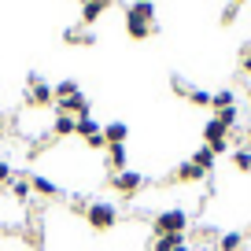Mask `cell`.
<instances>
[{"mask_svg": "<svg viewBox=\"0 0 251 251\" xmlns=\"http://www.w3.org/2000/svg\"><path fill=\"white\" fill-rule=\"evenodd\" d=\"M11 196H15V200L30 196V177H15V181H11Z\"/></svg>", "mask_w": 251, "mask_h": 251, "instance_id": "obj_21", "label": "cell"}, {"mask_svg": "<svg viewBox=\"0 0 251 251\" xmlns=\"http://www.w3.org/2000/svg\"><path fill=\"white\" fill-rule=\"evenodd\" d=\"M111 188H115V192H122V196H137V192L144 188V174L122 170V174H115V177H111Z\"/></svg>", "mask_w": 251, "mask_h": 251, "instance_id": "obj_4", "label": "cell"}, {"mask_svg": "<svg viewBox=\"0 0 251 251\" xmlns=\"http://www.w3.org/2000/svg\"><path fill=\"white\" fill-rule=\"evenodd\" d=\"M218 251H244V233H226L218 240Z\"/></svg>", "mask_w": 251, "mask_h": 251, "instance_id": "obj_18", "label": "cell"}, {"mask_svg": "<svg viewBox=\"0 0 251 251\" xmlns=\"http://www.w3.org/2000/svg\"><path fill=\"white\" fill-rule=\"evenodd\" d=\"M214 159H218V155H214V151L207 148V144H203V148H196V151H192V163H196L200 170H211V166H214Z\"/></svg>", "mask_w": 251, "mask_h": 251, "instance_id": "obj_17", "label": "cell"}, {"mask_svg": "<svg viewBox=\"0 0 251 251\" xmlns=\"http://www.w3.org/2000/svg\"><path fill=\"white\" fill-rule=\"evenodd\" d=\"M107 163H111L115 174L126 170V144H107Z\"/></svg>", "mask_w": 251, "mask_h": 251, "instance_id": "obj_13", "label": "cell"}, {"mask_svg": "<svg viewBox=\"0 0 251 251\" xmlns=\"http://www.w3.org/2000/svg\"><path fill=\"white\" fill-rule=\"evenodd\" d=\"M126 137H129L126 122H107V126H103V141H107V144H126Z\"/></svg>", "mask_w": 251, "mask_h": 251, "instance_id": "obj_12", "label": "cell"}, {"mask_svg": "<svg viewBox=\"0 0 251 251\" xmlns=\"http://www.w3.org/2000/svg\"><path fill=\"white\" fill-rule=\"evenodd\" d=\"M100 15H103V8L96 4V0H85V4H81V26H93Z\"/></svg>", "mask_w": 251, "mask_h": 251, "instance_id": "obj_16", "label": "cell"}, {"mask_svg": "<svg viewBox=\"0 0 251 251\" xmlns=\"http://www.w3.org/2000/svg\"><path fill=\"white\" fill-rule=\"evenodd\" d=\"M203 177H207V170H200L192 159H188V163H181L177 170H174V181H185V185H192V181H203Z\"/></svg>", "mask_w": 251, "mask_h": 251, "instance_id": "obj_8", "label": "cell"}, {"mask_svg": "<svg viewBox=\"0 0 251 251\" xmlns=\"http://www.w3.org/2000/svg\"><path fill=\"white\" fill-rule=\"evenodd\" d=\"M4 129H8V118H4V115H0V137H4Z\"/></svg>", "mask_w": 251, "mask_h": 251, "instance_id": "obj_29", "label": "cell"}, {"mask_svg": "<svg viewBox=\"0 0 251 251\" xmlns=\"http://www.w3.org/2000/svg\"><path fill=\"white\" fill-rule=\"evenodd\" d=\"M236 11H240V8H236V4H229V8H226V11H222V23H226V26H229V23H233V19H236Z\"/></svg>", "mask_w": 251, "mask_h": 251, "instance_id": "obj_26", "label": "cell"}, {"mask_svg": "<svg viewBox=\"0 0 251 251\" xmlns=\"http://www.w3.org/2000/svg\"><path fill=\"white\" fill-rule=\"evenodd\" d=\"M244 93H248V103H251V89H244Z\"/></svg>", "mask_w": 251, "mask_h": 251, "instance_id": "obj_32", "label": "cell"}, {"mask_svg": "<svg viewBox=\"0 0 251 251\" xmlns=\"http://www.w3.org/2000/svg\"><path fill=\"white\" fill-rule=\"evenodd\" d=\"M63 41H67V45H93V33H89V30H81V26H74V30H67V33H63Z\"/></svg>", "mask_w": 251, "mask_h": 251, "instance_id": "obj_15", "label": "cell"}, {"mask_svg": "<svg viewBox=\"0 0 251 251\" xmlns=\"http://www.w3.org/2000/svg\"><path fill=\"white\" fill-rule=\"evenodd\" d=\"M248 141H251V126H248Z\"/></svg>", "mask_w": 251, "mask_h": 251, "instance_id": "obj_34", "label": "cell"}, {"mask_svg": "<svg viewBox=\"0 0 251 251\" xmlns=\"http://www.w3.org/2000/svg\"><path fill=\"white\" fill-rule=\"evenodd\" d=\"M207 148H211L214 155H226V151H229V141H214V144H207Z\"/></svg>", "mask_w": 251, "mask_h": 251, "instance_id": "obj_27", "label": "cell"}, {"mask_svg": "<svg viewBox=\"0 0 251 251\" xmlns=\"http://www.w3.org/2000/svg\"><path fill=\"white\" fill-rule=\"evenodd\" d=\"M185 229H188V214L181 207L155 214V236H185Z\"/></svg>", "mask_w": 251, "mask_h": 251, "instance_id": "obj_1", "label": "cell"}, {"mask_svg": "<svg viewBox=\"0 0 251 251\" xmlns=\"http://www.w3.org/2000/svg\"><path fill=\"white\" fill-rule=\"evenodd\" d=\"M85 222H89V229H96V233H107V229L118 226V207L115 203H89Z\"/></svg>", "mask_w": 251, "mask_h": 251, "instance_id": "obj_2", "label": "cell"}, {"mask_svg": "<svg viewBox=\"0 0 251 251\" xmlns=\"http://www.w3.org/2000/svg\"><path fill=\"white\" fill-rule=\"evenodd\" d=\"M55 115H71V118H85L89 115V96L81 93H74V96H67V100H59L55 103Z\"/></svg>", "mask_w": 251, "mask_h": 251, "instance_id": "obj_6", "label": "cell"}, {"mask_svg": "<svg viewBox=\"0 0 251 251\" xmlns=\"http://www.w3.org/2000/svg\"><path fill=\"white\" fill-rule=\"evenodd\" d=\"M74 129H78V118H71V115H55L52 137H74Z\"/></svg>", "mask_w": 251, "mask_h": 251, "instance_id": "obj_10", "label": "cell"}, {"mask_svg": "<svg viewBox=\"0 0 251 251\" xmlns=\"http://www.w3.org/2000/svg\"><path fill=\"white\" fill-rule=\"evenodd\" d=\"M89 144V148H107V141H103V133L100 137H93V141H85Z\"/></svg>", "mask_w": 251, "mask_h": 251, "instance_id": "obj_28", "label": "cell"}, {"mask_svg": "<svg viewBox=\"0 0 251 251\" xmlns=\"http://www.w3.org/2000/svg\"><path fill=\"white\" fill-rule=\"evenodd\" d=\"M151 30H155V26H151V19H144L141 11L129 4V11H126V33H129L133 41H144V37H151Z\"/></svg>", "mask_w": 251, "mask_h": 251, "instance_id": "obj_3", "label": "cell"}, {"mask_svg": "<svg viewBox=\"0 0 251 251\" xmlns=\"http://www.w3.org/2000/svg\"><path fill=\"white\" fill-rule=\"evenodd\" d=\"M15 181V174H11V166L8 163H0V185H11Z\"/></svg>", "mask_w": 251, "mask_h": 251, "instance_id": "obj_25", "label": "cell"}, {"mask_svg": "<svg viewBox=\"0 0 251 251\" xmlns=\"http://www.w3.org/2000/svg\"><path fill=\"white\" fill-rule=\"evenodd\" d=\"M240 71L251 74V45H244V52H240Z\"/></svg>", "mask_w": 251, "mask_h": 251, "instance_id": "obj_23", "label": "cell"}, {"mask_svg": "<svg viewBox=\"0 0 251 251\" xmlns=\"http://www.w3.org/2000/svg\"><path fill=\"white\" fill-rule=\"evenodd\" d=\"M233 4H248V0H233Z\"/></svg>", "mask_w": 251, "mask_h": 251, "instance_id": "obj_33", "label": "cell"}, {"mask_svg": "<svg viewBox=\"0 0 251 251\" xmlns=\"http://www.w3.org/2000/svg\"><path fill=\"white\" fill-rule=\"evenodd\" d=\"M30 188L41 192V196H59V185H55L52 177H30Z\"/></svg>", "mask_w": 251, "mask_h": 251, "instance_id": "obj_14", "label": "cell"}, {"mask_svg": "<svg viewBox=\"0 0 251 251\" xmlns=\"http://www.w3.org/2000/svg\"><path fill=\"white\" fill-rule=\"evenodd\" d=\"M233 166L248 174V170H251V151H248V148H236V151H233Z\"/></svg>", "mask_w": 251, "mask_h": 251, "instance_id": "obj_20", "label": "cell"}, {"mask_svg": "<svg viewBox=\"0 0 251 251\" xmlns=\"http://www.w3.org/2000/svg\"><path fill=\"white\" fill-rule=\"evenodd\" d=\"M174 251H188V244H185V240H181V244H177V248H174Z\"/></svg>", "mask_w": 251, "mask_h": 251, "instance_id": "obj_31", "label": "cell"}, {"mask_svg": "<svg viewBox=\"0 0 251 251\" xmlns=\"http://www.w3.org/2000/svg\"><path fill=\"white\" fill-rule=\"evenodd\" d=\"M74 133H78L81 141H93V137H100L103 129H100V122H96L93 115H85V118H78V129H74Z\"/></svg>", "mask_w": 251, "mask_h": 251, "instance_id": "obj_11", "label": "cell"}, {"mask_svg": "<svg viewBox=\"0 0 251 251\" xmlns=\"http://www.w3.org/2000/svg\"><path fill=\"white\" fill-rule=\"evenodd\" d=\"M30 96H26V103H30V107H52V85H45V81H41V74H30Z\"/></svg>", "mask_w": 251, "mask_h": 251, "instance_id": "obj_5", "label": "cell"}, {"mask_svg": "<svg viewBox=\"0 0 251 251\" xmlns=\"http://www.w3.org/2000/svg\"><path fill=\"white\" fill-rule=\"evenodd\" d=\"M74 93H78V81H74V78H67V81H59V85H55V89H52V96H55V103H59V100H67V96H74Z\"/></svg>", "mask_w": 251, "mask_h": 251, "instance_id": "obj_19", "label": "cell"}, {"mask_svg": "<svg viewBox=\"0 0 251 251\" xmlns=\"http://www.w3.org/2000/svg\"><path fill=\"white\" fill-rule=\"evenodd\" d=\"M211 107H214V115L236 107V93H233V89H218V93H211Z\"/></svg>", "mask_w": 251, "mask_h": 251, "instance_id": "obj_9", "label": "cell"}, {"mask_svg": "<svg viewBox=\"0 0 251 251\" xmlns=\"http://www.w3.org/2000/svg\"><path fill=\"white\" fill-rule=\"evenodd\" d=\"M96 4H100V8H103V11H107V8H111V4H115V0H96Z\"/></svg>", "mask_w": 251, "mask_h": 251, "instance_id": "obj_30", "label": "cell"}, {"mask_svg": "<svg viewBox=\"0 0 251 251\" xmlns=\"http://www.w3.org/2000/svg\"><path fill=\"white\" fill-rule=\"evenodd\" d=\"M218 118L229 126V129H233V126H236V107H229V111H218Z\"/></svg>", "mask_w": 251, "mask_h": 251, "instance_id": "obj_24", "label": "cell"}, {"mask_svg": "<svg viewBox=\"0 0 251 251\" xmlns=\"http://www.w3.org/2000/svg\"><path fill=\"white\" fill-rule=\"evenodd\" d=\"M203 141H207V144H214V141H229V126L222 122L218 115H214L211 122L203 126Z\"/></svg>", "mask_w": 251, "mask_h": 251, "instance_id": "obj_7", "label": "cell"}, {"mask_svg": "<svg viewBox=\"0 0 251 251\" xmlns=\"http://www.w3.org/2000/svg\"><path fill=\"white\" fill-rule=\"evenodd\" d=\"M133 8L141 11L144 19H155V4H151V0H133Z\"/></svg>", "mask_w": 251, "mask_h": 251, "instance_id": "obj_22", "label": "cell"}]
</instances>
